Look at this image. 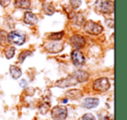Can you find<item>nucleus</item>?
I'll list each match as a JSON object with an SVG mask.
<instances>
[{
	"label": "nucleus",
	"mask_w": 127,
	"mask_h": 120,
	"mask_svg": "<svg viewBox=\"0 0 127 120\" xmlns=\"http://www.w3.org/2000/svg\"><path fill=\"white\" fill-rule=\"evenodd\" d=\"M95 8L98 12L103 14H111L114 11V4L111 0H97Z\"/></svg>",
	"instance_id": "1"
},
{
	"label": "nucleus",
	"mask_w": 127,
	"mask_h": 120,
	"mask_svg": "<svg viewBox=\"0 0 127 120\" xmlns=\"http://www.w3.org/2000/svg\"><path fill=\"white\" fill-rule=\"evenodd\" d=\"M84 30L85 32L91 34V35L97 36L102 33L104 29H103L102 25H100L99 24L95 23L92 20H89L87 22H85V24H84Z\"/></svg>",
	"instance_id": "2"
},
{
	"label": "nucleus",
	"mask_w": 127,
	"mask_h": 120,
	"mask_svg": "<svg viewBox=\"0 0 127 120\" xmlns=\"http://www.w3.org/2000/svg\"><path fill=\"white\" fill-rule=\"evenodd\" d=\"M25 35L21 31L18 30H13L11 31L7 36L8 43L10 44H14L17 45H22L25 42Z\"/></svg>",
	"instance_id": "3"
},
{
	"label": "nucleus",
	"mask_w": 127,
	"mask_h": 120,
	"mask_svg": "<svg viewBox=\"0 0 127 120\" xmlns=\"http://www.w3.org/2000/svg\"><path fill=\"white\" fill-rule=\"evenodd\" d=\"M51 117L54 120H65L67 118V108L65 106H55L51 110Z\"/></svg>",
	"instance_id": "4"
},
{
	"label": "nucleus",
	"mask_w": 127,
	"mask_h": 120,
	"mask_svg": "<svg viewBox=\"0 0 127 120\" xmlns=\"http://www.w3.org/2000/svg\"><path fill=\"white\" fill-rule=\"evenodd\" d=\"M110 86H111L110 82L108 80V78H97L93 83V89L96 91H98V92L106 91V90H109Z\"/></svg>",
	"instance_id": "5"
},
{
	"label": "nucleus",
	"mask_w": 127,
	"mask_h": 120,
	"mask_svg": "<svg viewBox=\"0 0 127 120\" xmlns=\"http://www.w3.org/2000/svg\"><path fill=\"white\" fill-rule=\"evenodd\" d=\"M78 82L77 79L72 76V75H69L68 77L64 78H61L58 81L56 82V86L59 87V88H66V87L73 86L76 85Z\"/></svg>",
	"instance_id": "6"
},
{
	"label": "nucleus",
	"mask_w": 127,
	"mask_h": 120,
	"mask_svg": "<svg viewBox=\"0 0 127 120\" xmlns=\"http://www.w3.org/2000/svg\"><path fill=\"white\" fill-rule=\"evenodd\" d=\"M44 49L50 53H58L63 51L64 44H62V43L58 42V41L46 43V44H44Z\"/></svg>",
	"instance_id": "7"
},
{
	"label": "nucleus",
	"mask_w": 127,
	"mask_h": 120,
	"mask_svg": "<svg viewBox=\"0 0 127 120\" xmlns=\"http://www.w3.org/2000/svg\"><path fill=\"white\" fill-rule=\"evenodd\" d=\"M71 58L72 60L73 64L75 65H83L85 63V58L84 56V54L79 51L78 49H76L71 52Z\"/></svg>",
	"instance_id": "8"
},
{
	"label": "nucleus",
	"mask_w": 127,
	"mask_h": 120,
	"mask_svg": "<svg viewBox=\"0 0 127 120\" xmlns=\"http://www.w3.org/2000/svg\"><path fill=\"white\" fill-rule=\"evenodd\" d=\"M70 42L71 44L76 49H81L85 46V39L84 37H82L81 35H78V34H75L70 39Z\"/></svg>",
	"instance_id": "9"
},
{
	"label": "nucleus",
	"mask_w": 127,
	"mask_h": 120,
	"mask_svg": "<svg viewBox=\"0 0 127 120\" xmlns=\"http://www.w3.org/2000/svg\"><path fill=\"white\" fill-rule=\"evenodd\" d=\"M73 77L77 79V81L78 83H84V82H86L87 80L89 79V74L88 72L85 71H82V70H78V71H75L74 72L72 73Z\"/></svg>",
	"instance_id": "10"
},
{
	"label": "nucleus",
	"mask_w": 127,
	"mask_h": 120,
	"mask_svg": "<svg viewBox=\"0 0 127 120\" xmlns=\"http://www.w3.org/2000/svg\"><path fill=\"white\" fill-rule=\"evenodd\" d=\"M99 104V99L96 98V97H87L84 100L83 105L84 108H86V109H93L96 108Z\"/></svg>",
	"instance_id": "11"
},
{
	"label": "nucleus",
	"mask_w": 127,
	"mask_h": 120,
	"mask_svg": "<svg viewBox=\"0 0 127 120\" xmlns=\"http://www.w3.org/2000/svg\"><path fill=\"white\" fill-rule=\"evenodd\" d=\"M37 16L34 13L31 12V11H26L25 14V18H24V22L27 25H34L36 24H37Z\"/></svg>",
	"instance_id": "12"
},
{
	"label": "nucleus",
	"mask_w": 127,
	"mask_h": 120,
	"mask_svg": "<svg viewBox=\"0 0 127 120\" xmlns=\"http://www.w3.org/2000/svg\"><path fill=\"white\" fill-rule=\"evenodd\" d=\"M66 97H69L71 99H78L82 97V91L80 90H77V89H73V90H68L65 93Z\"/></svg>",
	"instance_id": "13"
},
{
	"label": "nucleus",
	"mask_w": 127,
	"mask_h": 120,
	"mask_svg": "<svg viewBox=\"0 0 127 120\" xmlns=\"http://www.w3.org/2000/svg\"><path fill=\"white\" fill-rule=\"evenodd\" d=\"M14 4L19 9H29L31 7L30 0H15Z\"/></svg>",
	"instance_id": "14"
},
{
	"label": "nucleus",
	"mask_w": 127,
	"mask_h": 120,
	"mask_svg": "<svg viewBox=\"0 0 127 120\" xmlns=\"http://www.w3.org/2000/svg\"><path fill=\"white\" fill-rule=\"evenodd\" d=\"M71 19L73 20V23H74L75 25H78V26L83 25L85 22V17L82 15V13H75L74 16H73V18H71Z\"/></svg>",
	"instance_id": "15"
},
{
	"label": "nucleus",
	"mask_w": 127,
	"mask_h": 120,
	"mask_svg": "<svg viewBox=\"0 0 127 120\" xmlns=\"http://www.w3.org/2000/svg\"><path fill=\"white\" fill-rule=\"evenodd\" d=\"M10 73H11V76L14 79H18L21 77L22 71L18 66L15 65H11L10 66Z\"/></svg>",
	"instance_id": "16"
},
{
	"label": "nucleus",
	"mask_w": 127,
	"mask_h": 120,
	"mask_svg": "<svg viewBox=\"0 0 127 120\" xmlns=\"http://www.w3.org/2000/svg\"><path fill=\"white\" fill-rule=\"evenodd\" d=\"M43 9H44V13L47 14V15H49V16L53 15L55 12L54 6H53L51 4H49V3H45V4H43Z\"/></svg>",
	"instance_id": "17"
},
{
	"label": "nucleus",
	"mask_w": 127,
	"mask_h": 120,
	"mask_svg": "<svg viewBox=\"0 0 127 120\" xmlns=\"http://www.w3.org/2000/svg\"><path fill=\"white\" fill-rule=\"evenodd\" d=\"M64 35V31H60V32H54V33L50 34L49 38L51 39L53 41H58L60 39L63 38Z\"/></svg>",
	"instance_id": "18"
},
{
	"label": "nucleus",
	"mask_w": 127,
	"mask_h": 120,
	"mask_svg": "<svg viewBox=\"0 0 127 120\" xmlns=\"http://www.w3.org/2000/svg\"><path fill=\"white\" fill-rule=\"evenodd\" d=\"M7 36L8 33L5 30H0V44L1 45H5L8 43Z\"/></svg>",
	"instance_id": "19"
},
{
	"label": "nucleus",
	"mask_w": 127,
	"mask_h": 120,
	"mask_svg": "<svg viewBox=\"0 0 127 120\" xmlns=\"http://www.w3.org/2000/svg\"><path fill=\"white\" fill-rule=\"evenodd\" d=\"M31 55H32V52L30 51H25L22 53H20L19 57H18V61H19V63H23L25 58H26V57L31 56Z\"/></svg>",
	"instance_id": "20"
},
{
	"label": "nucleus",
	"mask_w": 127,
	"mask_h": 120,
	"mask_svg": "<svg viewBox=\"0 0 127 120\" xmlns=\"http://www.w3.org/2000/svg\"><path fill=\"white\" fill-rule=\"evenodd\" d=\"M5 57L8 59H11V58H13L15 54V48L14 47H9L7 50L5 51Z\"/></svg>",
	"instance_id": "21"
},
{
	"label": "nucleus",
	"mask_w": 127,
	"mask_h": 120,
	"mask_svg": "<svg viewBox=\"0 0 127 120\" xmlns=\"http://www.w3.org/2000/svg\"><path fill=\"white\" fill-rule=\"evenodd\" d=\"M81 4H82L81 0H70V4H71V6L72 7V9H74V10L80 7Z\"/></svg>",
	"instance_id": "22"
},
{
	"label": "nucleus",
	"mask_w": 127,
	"mask_h": 120,
	"mask_svg": "<svg viewBox=\"0 0 127 120\" xmlns=\"http://www.w3.org/2000/svg\"><path fill=\"white\" fill-rule=\"evenodd\" d=\"M82 120H96V118L92 113H86L82 117Z\"/></svg>",
	"instance_id": "23"
},
{
	"label": "nucleus",
	"mask_w": 127,
	"mask_h": 120,
	"mask_svg": "<svg viewBox=\"0 0 127 120\" xmlns=\"http://www.w3.org/2000/svg\"><path fill=\"white\" fill-rule=\"evenodd\" d=\"M11 0H0V4L3 6V7H7L10 4Z\"/></svg>",
	"instance_id": "24"
},
{
	"label": "nucleus",
	"mask_w": 127,
	"mask_h": 120,
	"mask_svg": "<svg viewBox=\"0 0 127 120\" xmlns=\"http://www.w3.org/2000/svg\"><path fill=\"white\" fill-rule=\"evenodd\" d=\"M20 86L22 87V88H25V87L27 86V82H26V80H25V79H23V80H21V82H20Z\"/></svg>",
	"instance_id": "25"
}]
</instances>
